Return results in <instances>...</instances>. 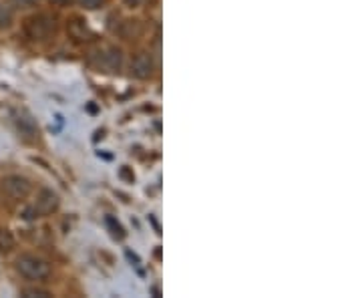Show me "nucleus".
<instances>
[{"label": "nucleus", "mask_w": 362, "mask_h": 298, "mask_svg": "<svg viewBox=\"0 0 362 298\" xmlns=\"http://www.w3.org/2000/svg\"><path fill=\"white\" fill-rule=\"evenodd\" d=\"M14 268L23 278L33 280V282H42L51 276V264L37 254H21L16 258Z\"/></svg>", "instance_id": "obj_1"}, {"label": "nucleus", "mask_w": 362, "mask_h": 298, "mask_svg": "<svg viewBox=\"0 0 362 298\" xmlns=\"http://www.w3.org/2000/svg\"><path fill=\"white\" fill-rule=\"evenodd\" d=\"M57 30V18L49 13H37L25 21V33L30 40L51 39Z\"/></svg>", "instance_id": "obj_2"}, {"label": "nucleus", "mask_w": 362, "mask_h": 298, "mask_svg": "<svg viewBox=\"0 0 362 298\" xmlns=\"http://www.w3.org/2000/svg\"><path fill=\"white\" fill-rule=\"evenodd\" d=\"M0 192L8 202H25L33 192V185L23 176H6L0 180Z\"/></svg>", "instance_id": "obj_3"}, {"label": "nucleus", "mask_w": 362, "mask_h": 298, "mask_svg": "<svg viewBox=\"0 0 362 298\" xmlns=\"http://www.w3.org/2000/svg\"><path fill=\"white\" fill-rule=\"evenodd\" d=\"M97 65L105 69V71H109V73H115L123 65V52H121V49L113 47V45H107L103 49H99Z\"/></svg>", "instance_id": "obj_4"}, {"label": "nucleus", "mask_w": 362, "mask_h": 298, "mask_svg": "<svg viewBox=\"0 0 362 298\" xmlns=\"http://www.w3.org/2000/svg\"><path fill=\"white\" fill-rule=\"evenodd\" d=\"M153 71H156V63H153V57L147 51L137 52L131 61V73L133 77L137 79H151L153 77Z\"/></svg>", "instance_id": "obj_5"}, {"label": "nucleus", "mask_w": 362, "mask_h": 298, "mask_svg": "<svg viewBox=\"0 0 362 298\" xmlns=\"http://www.w3.org/2000/svg\"><path fill=\"white\" fill-rule=\"evenodd\" d=\"M59 204H61V200L52 190H40L39 195H37L35 212H37V216H49V214L59 210Z\"/></svg>", "instance_id": "obj_6"}, {"label": "nucleus", "mask_w": 362, "mask_h": 298, "mask_svg": "<svg viewBox=\"0 0 362 298\" xmlns=\"http://www.w3.org/2000/svg\"><path fill=\"white\" fill-rule=\"evenodd\" d=\"M66 28H69L71 37H73L75 40H87V37H90V33H89V28H87V25H85L83 21H78V18L71 21V23L66 25Z\"/></svg>", "instance_id": "obj_7"}, {"label": "nucleus", "mask_w": 362, "mask_h": 298, "mask_svg": "<svg viewBox=\"0 0 362 298\" xmlns=\"http://www.w3.org/2000/svg\"><path fill=\"white\" fill-rule=\"evenodd\" d=\"M16 125H18V130H21V133H25L26 137H33V135H37L39 133V130H37V125H35V121L30 119V117H18L16 119Z\"/></svg>", "instance_id": "obj_8"}, {"label": "nucleus", "mask_w": 362, "mask_h": 298, "mask_svg": "<svg viewBox=\"0 0 362 298\" xmlns=\"http://www.w3.org/2000/svg\"><path fill=\"white\" fill-rule=\"evenodd\" d=\"M14 244H16V240H14L13 232L6 228H0V252H11Z\"/></svg>", "instance_id": "obj_9"}, {"label": "nucleus", "mask_w": 362, "mask_h": 298, "mask_svg": "<svg viewBox=\"0 0 362 298\" xmlns=\"http://www.w3.org/2000/svg\"><path fill=\"white\" fill-rule=\"evenodd\" d=\"M11 25H13V11L4 2H0V28H8Z\"/></svg>", "instance_id": "obj_10"}, {"label": "nucleus", "mask_w": 362, "mask_h": 298, "mask_svg": "<svg viewBox=\"0 0 362 298\" xmlns=\"http://www.w3.org/2000/svg\"><path fill=\"white\" fill-rule=\"evenodd\" d=\"M23 297L25 298H49L52 297L49 290H42V288H25L23 290Z\"/></svg>", "instance_id": "obj_11"}, {"label": "nucleus", "mask_w": 362, "mask_h": 298, "mask_svg": "<svg viewBox=\"0 0 362 298\" xmlns=\"http://www.w3.org/2000/svg\"><path fill=\"white\" fill-rule=\"evenodd\" d=\"M81 6H85V8H90V11H95V8H101L107 0H77Z\"/></svg>", "instance_id": "obj_12"}, {"label": "nucleus", "mask_w": 362, "mask_h": 298, "mask_svg": "<svg viewBox=\"0 0 362 298\" xmlns=\"http://www.w3.org/2000/svg\"><path fill=\"white\" fill-rule=\"evenodd\" d=\"M107 224H109V226L113 228V236H115V238H123V228H121L119 224L115 226V222L111 220V218H107Z\"/></svg>", "instance_id": "obj_13"}, {"label": "nucleus", "mask_w": 362, "mask_h": 298, "mask_svg": "<svg viewBox=\"0 0 362 298\" xmlns=\"http://www.w3.org/2000/svg\"><path fill=\"white\" fill-rule=\"evenodd\" d=\"M123 2H125V4H127L129 8H137V6L141 4L143 0H123Z\"/></svg>", "instance_id": "obj_14"}, {"label": "nucleus", "mask_w": 362, "mask_h": 298, "mask_svg": "<svg viewBox=\"0 0 362 298\" xmlns=\"http://www.w3.org/2000/svg\"><path fill=\"white\" fill-rule=\"evenodd\" d=\"M16 4H23V6H33V4H37V0H14Z\"/></svg>", "instance_id": "obj_15"}, {"label": "nucleus", "mask_w": 362, "mask_h": 298, "mask_svg": "<svg viewBox=\"0 0 362 298\" xmlns=\"http://www.w3.org/2000/svg\"><path fill=\"white\" fill-rule=\"evenodd\" d=\"M49 2H52V4H63L65 0H49Z\"/></svg>", "instance_id": "obj_16"}]
</instances>
